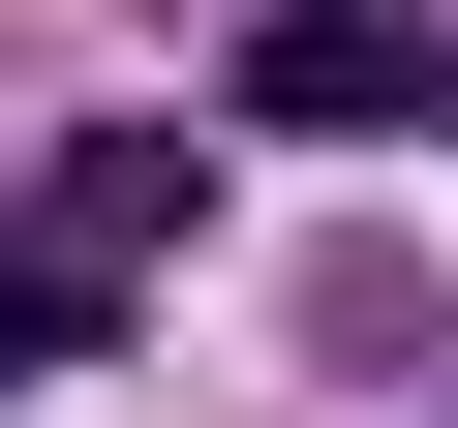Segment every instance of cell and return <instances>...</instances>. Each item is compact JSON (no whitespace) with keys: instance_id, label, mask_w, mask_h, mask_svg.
<instances>
[{"instance_id":"2","label":"cell","mask_w":458,"mask_h":428,"mask_svg":"<svg viewBox=\"0 0 458 428\" xmlns=\"http://www.w3.org/2000/svg\"><path fill=\"white\" fill-rule=\"evenodd\" d=\"M183 184H214V153H183V123H92V153H62V184H31V276H62V306H123V276H153V245H183Z\"/></svg>"},{"instance_id":"1","label":"cell","mask_w":458,"mask_h":428,"mask_svg":"<svg viewBox=\"0 0 458 428\" xmlns=\"http://www.w3.org/2000/svg\"><path fill=\"white\" fill-rule=\"evenodd\" d=\"M214 123H306V153H428V123H458V31H428V0H276Z\"/></svg>"},{"instance_id":"3","label":"cell","mask_w":458,"mask_h":428,"mask_svg":"<svg viewBox=\"0 0 458 428\" xmlns=\"http://www.w3.org/2000/svg\"><path fill=\"white\" fill-rule=\"evenodd\" d=\"M31 367H92V306H62L31 245H0V398H31Z\"/></svg>"}]
</instances>
